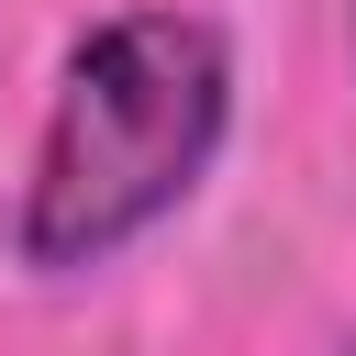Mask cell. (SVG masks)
<instances>
[{"instance_id": "6da1fadb", "label": "cell", "mask_w": 356, "mask_h": 356, "mask_svg": "<svg viewBox=\"0 0 356 356\" xmlns=\"http://www.w3.org/2000/svg\"><path fill=\"white\" fill-rule=\"evenodd\" d=\"M234 111L222 33L189 11H122L67 56L33 189H22V256L33 267H100L145 222L189 200Z\"/></svg>"}]
</instances>
